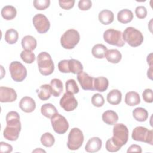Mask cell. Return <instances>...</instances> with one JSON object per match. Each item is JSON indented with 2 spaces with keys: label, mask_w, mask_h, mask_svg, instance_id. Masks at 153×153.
I'll list each match as a JSON object with an SVG mask.
<instances>
[{
  "label": "cell",
  "mask_w": 153,
  "mask_h": 153,
  "mask_svg": "<svg viewBox=\"0 0 153 153\" xmlns=\"http://www.w3.org/2000/svg\"><path fill=\"white\" fill-rule=\"evenodd\" d=\"M50 85L53 96L54 97H59L63 89V83L61 80L58 78H54L51 81Z\"/></svg>",
  "instance_id": "d4e9b609"
},
{
  "label": "cell",
  "mask_w": 153,
  "mask_h": 153,
  "mask_svg": "<svg viewBox=\"0 0 153 153\" xmlns=\"http://www.w3.org/2000/svg\"><path fill=\"white\" fill-rule=\"evenodd\" d=\"M50 119L53 128L56 133L62 134L67 131L69 128V123L65 117L57 112Z\"/></svg>",
  "instance_id": "30bf717a"
},
{
  "label": "cell",
  "mask_w": 153,
  "mask_h": 153,
  "mask_svg": "<svg viewBox=\"0 0 153 153\" xmlns=\"http://www.w3.org/2000/svg\"><path fill=\"white\" fill-rule=\"evenodd\" d=\"M91 6L92 2L90 0H80L78 2V8L82 11L89 10Z\"/></svg>",
  "instance_id": "b9f144b4"
},
{
  "label": "cell",
  "mask_w": 153,
  "mask_h": 153,
  "mask_svg": "<svg viewBox=\"0 0 153 153\" xmlns=\"http://www.w3.org/2000/svg\"><path fill=\"white\" fill-rule=\"evenodd\" d=\"M84 139L82 131L78 128H73L68 134L67 146L70 150H77L82 146Z\"/></svg>",
  "instance_id": "8992f818"
},
{
  "label": "cell",
  "mask_w": 153,
  "mask_h": 153,
  "mask_svg": "<svg viewBox=\"0 0 153 153\" xmlns=\"http://www.w3.org/2000/svg\"><path fill=\"white\" fill-rule=\"evenodd\" d=\"M40 140L42 145L45 147H51L55 142L54 137L52 134L48 132L44 133L41 136Z\"/></svg>",
  "instance_id": "d6a6232c"
},
{
  "label": "cell",
  "mask_w": 153,
  "mask_h": 153,
  "mask_svg": "<svg viewBox=\"0 0 153 153\" xmlns=\"http://www.w3.org/2000/svg\"><path fill=\"white\" fill-rule=\"evenodd\" d=\"M65 87L66 92H68L72 94H76L79 91V87L76 81L74 79H68L65 83Z\"/></svg>",
  "instance_id": "836d02e7"
},
{
  "label": "cell",
  "mask_w": 153,
  "mask_h": 153,
  "mask_svg": "<svg viewBox=\"0 0 153 153\" xmlns=\"http://www.w3.org/2000/svg\"><path fill=\"white\" fill-rule=\"evenodd\" d=\"M147 62H148V63L150 67L152 66V53H151L149 56H148V57H147Z\"/></svg>",
  "instance_id": "bcb514c9"
},
{
  "label": "cell",
  "mask_w": 153,
  "mask_h": 153,
  "mask_svg": "<svg viewBox=\"0 0 153 153\" xmlns=\"http://www.w3.org/2000/svg\"><path fill=\"white\" fill-rule=\"evenodd\" d=\"M94 79L88 74L81 72L77 75V79L82 88L84 90H94Z\"/></svg>",
  "instance_id": "4fadbf2b"
},
{
  "label": "cell",
  "mask_w": 153,
  "mask_h": 153,
  "mask_svg": "<svg viewBox=\"0 0 153 153\" xmlns=\"http://www.w3.org/2000/svg\"><path fill=\"white\" fill-rule=\"evenodd\" d=\"M105 57L109 62L118 63L121 60L122 55L117 49H110L106 51Z\"/></svg>",
  "instance_id": "44dd1931"
},
{
  "label": "cell",
  "mask_w": 153,
  "mask_h": 153,
  "mask_svg": "<svg viewBox=\"0 0 153 153\" xmlns=\"http://www.w3.org/2000/svg\"><path fill=\"white\" fill-rule=\"evenodd\" d=\"M142 148L139 145H136V144H133L131 145L127 149V152H139V153H141L142 152Z\"/></svg>",
  "instance_id": "f6af8a7d"
},
{
  "label": "cell",
  "mask_w": 153,
  "mask_h": 153,
  "mask_svg": "<svg viewBox=\"0 0 153 153\" xmlns=\"http://www.w3.org/2000/svg\"><path fill=\"white\" fill-rule=\"evenodd\" d=\"M133 116L136 121L143 122L148 119V112L145 108L138 107L133 111Z\"/></svg>",
  "instance_id": "83f0119b"
},
{
  "label": "cell",
  "mask_w": 153,
  "mask_h": 153,
  "mask_svg": "<svg viewBox=\"0 0 153 153\" xmlns=\"http://www.w3.org/2000/svg\"><path fill=\"white\" fill-rule=\"evenodd\" d=\"M9 71L12 79L16 82L23 81L27 76L26 68L18 61H14L10 63Z\"/></svg>",
  "instance_id": "9c48e42d"
},
{
  "label": "cell",
  "mask_w": 153,
  "mask_h": 153,
  "mask_svg": "<svg viewBox=\"0 0 153 153\" xmlns=\"http://www.w3.org/2000/svg\"><path fill=\"white\" fill-rule=\"evenodd\" d=\"M112 141L120 148H121L128 141V130L126 126L122 123L115 124L113 127Z\"/></svg>",
  "instance_id": "277c9868"
},
{
  "label": "cell",
  "mask_w": 153,
  "mask_h": 153,
  "mask_svg": "<svg viewBox=\"0 0 153 153\" xmlns=\"http://www.w3.org/2000/svg\"><path fill=\"white\" fill-rule=\"evenodd\" d=\"M2 17L7 20H11L15 18L17 14L16 8L12 5H6L1 10Z\"/></svg>",
  "instance_id": "484cf974"
},
{
  "label": "cell",
  "mask_w": 153,
  "mask_h": 153,
  "mask_svg": "<svg viewBox=\"0 0 153 153\" xmlns=\"http://www.w3.org/2000/svg\"><path fill=\"white\" fill-rule=\"evenodd\" d=\"M68 67L70 72L74 74H78L83 71V66L81 63L74 59L68 60Z\"/></svg>",
  "instance_id": "4dcf8cb0"
},
{
  "label": "cell",
  "mask_w": 153,
  "mask_h": 153,
  "mask_svg": "<svg viewBox=\"0 0 153 153\" xmlns=\"http://www.w3.org/2000/svg\"><path fill=\"white\" fill-rule=\"evenodd\" d=\"M58 69L62 73H69L68 67V60H60L58 63Z\"/></svg>",
  "instance_id": "60d3db41"
},
{
  "label": "cell",
  "mask_w": 153,
  "mask_h": 153,
  "mask_svg": "<svg viewBox=\"0 0 153 153\" xmlns=\"http://www.w3.org/2000/svg\"><path fill=\"white\" fill-rule=\"evenodd\" d=\"M22 46L25 50L32 51L35 49L37 45L36 39L31 35H26L22 39Z\"/></svg>",
  "instance_id": "ffe728a7"
},
{
  "label": "cell",
  "mask_w": 153,
  "mask_h": 153,
  "mask_svg": "<svg viewBox=\"0 0 153 153\" xmlns=\"http://www.w3.org/2000/svg\"><path fill=\"white\" fill-rule=\"evenodd\" d=\"M12 151L13 147L11 145L4 142H0V152L1 153H9Z\"/></svg>",
  "instance_id": "ee69618b"
},
{
  "label": "cell",
  "mask_w": 153,
  "mask_h": 153,
  "mask_svg": "<svg viewBox=\"0 0 153 153\" xmlns=\"http://www.w3.org/2000/svg\"><path fill=\"white\" fill-rule=\"evenodd\" d=\"M60 106L66 111H74L78 106V101L74 94L66 92L60 100Z\"/></svg>",
  "instance_id": "7c38bea8"
},
{
  "label": "cell",
  "mask_w": 153,
  "mask_h": 153,
  "mask_svg": "<svg viewBox=\"0 0 153 153\" xmlns=\"http://www.w3.org/2000/svg\"><path fill=\"white\" fill-rule=\"evenodd\" d=\"M38 96L42 100H48L51 94L50 85L48 84H43L40 86L39 90H37Z\"/></svg>",
  "instance_id": "f546056e"
},
{
  "label": "cell",
  "mask_w": 153,
  "mask_h": 153,
  "mask_svg": "<svg viewBox=\"0 0 153 153\" xmlns=\"http://www.w3.org/2000/svg\"><path fill=\"white\" fill-rule=\"evenodd\" d=\"M80 35L79 32L74 29L67 30L61 36V45L65 49L74 48L79 42Z\"/></svg>",
  "instance_id": "5b68a950"
},
{
  "label": "cell",
  "mask_w": 153,
  "mask_h": 153,
  "mask_svg": "<svg viewBox=\"0 0 153 153\" xmlns=\"http://www.w3.org/2000/svg\"><path fill=\"white\" fill-rule=\"evenodd\" d=\"M142 97L143 100L146 103H152L153 101V94L152 90L150 88H146L144 90L142 93Z\"/></svg>",
  "instance_id": "f35d334b"
},
{
  "label": "cell",
  "mask_w": 153,
  "mask_h": 153,
  "mask_svg": "<svg viewBox=\"0 0 153 153\" xmlns=\"http://www.w3.org/2000/svg\"><path fill=\"white\" fill-rule=\"evenodd\" d=\"M104 41L111 45L117 47H123L125 41L123 39L122 32L114 29H109L103 33Z\"/></svg>",
  "instance_id": "ba28073f"
},
{
  "label": "cell",
  "mask_w": 153,
  "mask_h": 153,
  "mask_svg": "<svg viewBox=\"0 0 153 153\" xmlns=\"http://www.w3.org/2000/svg\"><path fill=\"white\" fill-rule=\"evenodd\" d=\"M39 72L44 75H51L54 70V65L51 56L47 52L40 53L37 57Z\"/></svg>",
  "instance_id": "7a4b0ae2"
},
{
  "label": "cell",
  "mask_w": 153,
  "mask_h": 153,
  "mask_svg": "<svg viewBox=\"0 0 153 153\" xmlns=\"http://www.w3.org/2000/svg\"><path fill=\"white\" fill-rule=\"evenodd\" d=\"M33 24L39 33H45L50 29V23L47 17L42 14H37L33 17Z\"/></svg>",
  "instance_id": "8fae6325"
},
{
  "label": "cell",
  "mask_w": 153,
  "mask_h": 153,
  "mask_svg": "<svg viewBox=\"0 0 153 153\" xmlns=\"http://www.w3.org/2000/svg\"><path fill=\"white\" fill-rule=\"evenodd\" d=\"M106 149L108 151L114 152H117L119 151L121 148L118 146L112 140L111 138L107 140L106 142Z\"/></svg>",
  "instance_id": "74e56055"
},
{
  "label": "cell",
  "mask_w": 153,
  "mask_h": 153,
  "mask_svg": "<svg viewBox=\"0 0 153 153\" xmlns=\"http://www.w3.org/2000/svg\"><path fill=\"white\" fill-rule=\"evenodd\" d=\"M102 120L108 125H114L118 120V116L115 111L108 110L103 113Z\"/></svg>",
  "instance_id": "603a6c76"
},
{
  "label": "cell",
  "mask_w": 153,
  "mask_h": 153,
  "mask_svg": "<svg viewBox=\"0 0 153 153\" xmlns=\"http://www.w3.org/2000/svg\"><path fill=\"white\" fill-rule=\"evenodd\" d=\"M42 151V152H45V151H44V150H42V149H41L40 148H39V149H35V150H34V151H33V152H36V151Z\"/></svg>",
  "instance_id": "c3c4849f"
},
{
  "label": "cell",
  "mask_w": 153,
  "mask_h": 153,
  "mask_svg": "<svg viewBox=\"0 0 153 153\" xmlns=\"http://www.w3.org/2000/svg\"><path fill=\"white\" fill-rule=\"evenodd\" d=\"M41 114L48 118H51L54 115L57 113L56 108L51 103H45L41 108Z\"/></svg>",
  "instance_id": "4316f807"
},
{
  "label": "cell",
  "mask_w": 153,
  "mask_h": 153,
  "mask_svg": "<svg viewBox=\"0 0 153 153\" xmlns=\"http://www.w3.org/2000/svg\"><path fill=\"white\" fill-rule=\"evenodd\" d=\"M91 103L96 107H101L105 103V99L103 96L99 94L96 93L91 97Z\"/></svg>",
  "instance_id": "d590c367"
},
{
  "label": "cell",
  "mask_w": 153,
  "mask_h": 153,
  "mask_svg": "<svg viewBox=\"0 0 153 153\" xmlns=\"http://www.w3.org/2000/svg\"><path fill=\"white\" fill-rule=\"evenodd\" d=\"M59 4L60 7L65 10H69L72 8L75 4V1H65V0H60L59 1Z\"/></svg>",
  "instance_id": "7bdbcfd3"
},
{
  "label": "cell",
  "mask_w": 153,
  "mask_h": 153,
  "mask_svg": "<svg viewBox=\"0 0 153 153\" xmlns=\"http://www.w3.org/2000/svg\"><path fill=\"white\" fill-rule=\"evenodd\" d=\"M123 39L129 45L136 47L140 45L143 41L142 33L133 27H127L122 33Z\"/></svg>",
  "instance_id": "3957f363"
},
{
  "label": "cell",
  "mask_w": 153,
  "mask_h": 153,
  "mask_svg": "<svg viewBox=\"0 0 153 153\" xmlns=\"http://www.w3.org/2000/svg\"><path fill=\"white\" fill-rule=\"evenodd\" d=\"M133 19L132 11L128 9H123L120 10L117 14V20L121 23H128Z\"/></svg>",
  "instance_id": "cb8c5ba5"
},
{
  "label": "cell",
  "mask_w": 153,
  "mask_h": 153,
  "mask_svg": "<svg viewBox=\"0 0 153 153\" xmlns=\"http://www.w3.org/2000/svg\"><path fill=\"white\" fill-rule=\"evenodd\" d=\"M152 66H151L150 68L148 70V72H147L148 77H149L151 79H152Z\"/></svg>",
  "instance_id": "7dc6e473"
},
{
  "label": "cell",
  "mask_w": 153,
  "mask_h": 153,
  "mask_svg": "<svg viewBox=\"0 0 153 153\" xmlns=\"http://www.w3.org/2000/svg\"><path fill=\"white\" fill-rule=\"evenodd\" d=\"M20 108L25 112H32L36 108V103L35 100L29 96L22 97L19 103Z\"/></svg>",
  "instance_id": "9a60e30c"
},
{
  "label": "cell",
  "mask_w": 153,
  "mask_h": 153,
  "mask_svg": "<svg viewBox=\"0 0 153 153\" xmlns=\"http://www.w3.org/2000/svg\"><path fill=\"white\" fill-rule=\"evenodd\" d=\"M125 103L130 106L137 105L140 102V98L139 94L134 91L127 92L125 95Z\"/></svg>",
  "instance_id": "d6986e66"
},
{
  "label": "cell",
  "mask_w": 153,
  "mask_h": 153,
  "mask_svg": "<svg viewBox=\"0 0 153 153\" xmlns=\"http://www.w3.org/2000/svg\"><path fill=\"white\" fill-rule=\"evenodd\" d=\"M152 130H148L142 126H138L133 129L131 137L134 140L145 142L152 145Z\"/></svg>",
  "instance_id": "52a82bcc"
},
{
  "label": "cell",
  "mask_w": 153,
  "mask_h": 153,
  "mask_svg": "<svg viewBox=\"0 0 153 153\" xmlns=\"http://www.w3.org/2000/svg\"><path fill=\"white\" fill-rule=\"evenodd\" d=\"M7 126L4 131V137L10 141L16 140L21 130L19 114L16 111H10L6 115Z\"/></svg>",
  "instance_id": "6da1fadb"
},
{
  "label": "cell",
  "mask_w": 153,
  "mask_h": 153,
  "mask_svg": "<svg viewBox=\"0 0 153 153\" xmlns=\"http://www.w3.org/2000/svg\"><path fill=\"white\" fill-rule=\"evenodd\" d=\"M20 57L26 63H32L35 60V55L32 51L23 50L20 53Z\"/></svg>",
  "instance_id": "e575fe53"
},
{
  "label": "cell",
  "mask_w": 153,
  "mask_h": 153,
  "mask_svg": "<svg viewBox=\"0 0 153 153\" xmlns=\"http://www.w3.org/2000/svg\"><path fill=\"white\" fill-rule=\"evenodd\" d=\"M102 146V140L98 137H93L87 142L85 149L88 152L93 153L99 151L101 149Z\"/></svg>",
  "instance_id": "2e32d148"
},
{
  "label": "cell",
  "mask_w": 153,
  "mask_h": 153,
  "mask_svg": "<svg viewBox=\"0 0 153 153\" xmlns=\"http://www.w3.org/2000/svg\"><path fill=\"white\" fill-rule=\"evenodd\" d=\"M17 95L16 91L10 87H0V102L2 103L13 102L17 99Z\"/></svg>",
  "instance_id": "5bb4252c"
},
{
  "label": "cell",
  "mask_w": 153,
  "mask_h": 153,
  "mask_svg": "<svg viewBox=\"0 0 153 153\" xmlns=\"http://www.w3.org/2000/svg\"><path fill=\"white\" fill-rule=\"evenodd\" d=\"M106 99L108 102L112 105H118L122 99L121 92L119 90L113 89L108 93Z\"/></svg>",
  "instance_id": "ac0fdd59"
},
{
  "label": "cell",
  "mask_w": 153,
  "mask_h": 153,
  "mask_svg": "<svg viewBox=\"0 0 153 153\" xmlns=\"http://www.w3.org/2000/svg\"><path fill=\"white\" fill-rule=\"evenodd\" d=\"M107 50V47L103 44H97L93 47L91 53L93 56L97 59H103L105 57Z\"/></svg>",
  "instance_id": "f1b7e54d"
},
{
  "label": "cell",
  "mask_w": 153,
  "mask_h": 153,
  "mask_svg": "<svg viewBox=\"0 0 153 153\" xmlns=\"http://www.w3.org/2000/svg\"><path fill=\"white\" fill-rule=\"evenodd\" d=\"M135 14L137 18L144 19L147 16V10L143 6H138L135 9Z\"/></svg>",
  "instance_id": "ab89813d"
},
{
  "label": "cell",
  "mask_w": 153,
  "mask_h": 153,
  "mask_svg": "<svg viewBox=\"0 0 153 153\" xmlns=\"http://www.w3.org/2000/svg\"><path fill=\"white\" fill-rule=\"evenodd\" d=\"M109 85V81L105 76H99L94 79V89L99 92L106 91Z\"/></svg>",
  "instance_id": "e0dca14e"
},
{
  "label": "cell",
  "mask_w": 153,
  "mask_h": 153,
  "mask_svg": "<svg viewBox=\"0 0 153 153\" xmlns=\"http://www.w3.org/2000/svg\"><path fill=\"white\" fill-rule=\"evenodd\" d=\"M98 19L99 22L103 25H109L114 21V15L109 10H103L99 13Z\"/></svg>",
  "instance_id": "7402d4cb"
},
{
  "label": "cell",
  "mask_w": 153,
  "mask_h": 153,
  "mask_svg": "<svg viewBox=\"0 0 153 153\" xmlns=\"http://www.w3.org/2000/svg\"><path fill=\"white\" fill-rule=\"evenodd\" d=\"M19 38V33L17 31L14 29H8L5 34V40L10 44H15Z\"/></svg>",
  "instance_id": "1f68e13d"
},
{
  "label": "cell",
  "mask_w": 153,
  "mask_h": 153,
  "mask_svg": "<svg viewBox=\"0 0 153 153\" xmlns=\"http://www.w3.org/2000/svg\"><path fill=\"white\" fill-rule=\"evenodd\" d=\"M33 6L38 10H44L47 8L50 4V0H34Z\"/></svg>",
  "instance_id": "8d00e7d4"
}]
</instances>
